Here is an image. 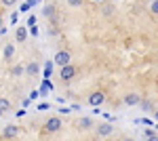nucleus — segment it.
Segmentation results:
<instances>
[{
    "mask_svg": "<svg viewBox=\"0 0 158 141\" xmlns=\"http://www.w3.org/2000/svg\"><path fill=\"white\" fill-rule=\"evenodd\" d=\"M63 129V122H61V118H57V116H51L47 122H44V131L47 133H57V131H61Z\"/></svg>",
    "mask_w": 158,
    "mask_h": 141,
    "instance_id": "nucleus-1",
    "label": "nucleus"
},
{
    "mask_svg": "<svg viewBox=\"0 0 158 141\" xmlns=\"http://www.w3.org/2000/svg\"><path fill=\"white\" fill-rule=\"evenodd\" d=\"M106 101V95L101 93V91H93V93L89 95V106H93V107H99L101 103Z\"/></svg>",
    "mask_w": 158,
    "mask_h": 141,
    "instance_id": "nucleus-2",
    "label": "nucleus"
},
{
    "mask_svg": "<svg viewBox=\"0 0 158 141\" xmlns=\"http://www.w3.org/2000/svg\"><path fill=\"white\" fill-rule=\"evenodd\" d=\"M70 59H72V57H70V53H68V51H59V53L53 57V63H57L59 68H63V65H68V63H70Z\"/></svg>",
    "mask_w": 158,
    "mask_h": 141,
    "instance_id": "nucleus-3",
    "label": "nucleus"
},
{
    "mask_svg": "<svg viewBox=\"0 0 158 141\" xmlns=\"http://www.w3.org/2000/svg\"><path fill=\"white\" fill-rule=\"evenodd\" d=\"M59 76L63 78V80H72L74 76H76V68H74L72 63H68V65H63V68H61Z\"/></svg>",
    "mask_w": 158,
    "mask_h": 141,
    "instance_id": "nucleus-4",
    "label": "nucleus"
},
{
    "mask_svg": "<svg viewBox=\"0 0 158 141\" xmlns=\"http://www.w3.org/2000/svg\"><path fill=\"white\" fill-rule=\"evenodd\" d=\"M112 131H114V126H112L110 122H103V124L97 126V135L99 137H108V135H112Z\"/></svg>",
    "mask_w": 158,
    "mask_h": 141,
    "instance_id": "nucleus-5",
    "label": "nucleus"
},
{
    "mask_svg": "<svg viewBox=\"0 0 158 141\" xmlns=\"http://www.w3.org/2000/svg\"><path fill=\"white\" fill-rule=\"evenodd\" d=\"M139 101H141V97H139L137 93H129V95H124V103H127V106H137Z\"/></svg>",
    "mask_w": 158,
    "mask_h": 141,
    "instance_id": "nucleus-6",
    "label": "nucleus"
},
{
    "mask_svg": "<svg viewBox=\"0 0 158 141\" xmlns=\"http://www.w3.org/2000/svg\"><path fill=\"white\" fill-rule=\"evenodd\" d=\"M17 135H19V129H17L15 124L4 126V137H6V139H13V137H17Z\"/></svg>",
    "mask_w": 158,
    "mask_h": 141,
    "instance_id": "nucleus-7",
    "label": "nucleus"
},
{
    "mask_svg": "<svg viewBox=\"0 0 158 141\" xmlns=\"http://www.w3.org/2000/svg\"><path fill=\"white\" fill-rule=\"evenodd\" d=\"M78 126H80V129H82V131L91 129V126H93V118H89V116L80 118V122H78Z\"/></svg>",
    "mask_w": 158,
    "mask_h": 141,
    "instance_id": "nucleus-8",
    "label": "nucleus"
},
{
    "mask_svg": "<svg viewBox=\"0 0 158 141\" xmlns=\"http://www.w3.org/2000/svg\"><path fill=\"white\" fill-rule=\"evenodd\" d=\"M27 38V30L25 27H17V42H23Z\"/></svg>",
    "mask_w": 158,
    "mask_h": 141,
    "instance_id": "nucleus-9",
    "label": "nucleus"
},
{
    "mask_svg": "<svg viewBox=\"0 0 158 141\" xmlns=\"http://www.w3.org/2000/svg\"><path fill=\"white\" fill-rule=\"evenodd\" d=\"M13 53H15V44H6V48H4V59H11Z\"/></svg>",
    "mask_w": 158,
    "mask_h": 141,
    "instance_id": "nucleus-10",
    "label": "nucleus"
},
{
    "mask_svg": "<svg viewBox=\"0 0 158 141\" xmlns=\"http://www.w3.org/2000/svg\"><path fill=\"white\" fill-rule=\"evenodd\" d=\"M25 72H27V74H38V72H40V68H38V63H30V65H27V68H23Z\"/></svg>",
    "mask_w": 158,
    "mask_h": 141,
    "instance_id": "nucleus-11",
    "label": "nucleus"
},
{
    "mask_svg": "<svg viewBox=\"0 0 158 141\" xmlns=\"http://www.w3.org/2000/svg\"><path fill=\"white\" fill-rule=\"evenodd\" d=\"M44 15H47V17H53V15H55V6H53V4H47V6H44Z\"/></svg>",
    "mask_w": 158,
    "mask_h": 141,
    "instance_id": "nucleus-12",
    "label": "nucleus"
},
{
    "mask_svg": "<svg viewBox=\"0 0 158 141\" xmlns=\"http://www.w3.org/2000/svg\"><path fill=\"white\" fill-rule=\"evenodd\" d=\"M9 107H11V103H9V99H4V97H2V99H0V112H6Z\"/></svg>",
    "mask_w": 158,
    "mask_h": 141,
    "instance_id": "nucleus-13",
    "label": "nucleus"
},
{
    "mask_svg": "<svg viewBox=\"0 0 158 141\" xmlns=\"http://www.w3.org/2000/svg\"><path fill=\"white\" fill-rule=\"evenodd\" d=\"M23 65H15V70H13V74H15V76H21V74H23Z\"/></svg>",
    "mask_w": 158,
    "mask_h": 141,
    "instance_id": "nucleus-14",
    "label": "nucleus"
},
{
    "mask_svg": "<svg viewBox=\"0 0 158 141\" xmlns=\"http://www.w3.org/2000/svg\"><path fill=\"white\" fill-rule=\"evenodd\" d=\"M150 11L154 13V15L158 13V2H156V0H152V4H150Z\"/></svg>",
    "mask_w": 158,
    "mask_h": 141,
    "instance_id": "nucleus-15",
    "label": "nucleus"
},
{
    "mask_svg": "<svg viewBox=\"0 0 158 141\" xmlns=\"http://www.w3.org/2000/svg\"><path fill=\"white\" fill-rule=\"evenodd\" d=\"M112 11H114L112 4H106V6H103V15H112Z\"/></svg>",
    "mask_w": 158,
    "mask_h": 141,
    "instance_id": "nucleus-16",
    "label": "nucleus"
},
{
    "mask_svg": "<svg viewBox=\"0 0 158 141\" xmlns=\"http://www.w3.org/2000/svg\"><path fill=\"white\" fill-rule=\"evenodd\" d=\"M68 4H70V6H80L82 0H68Z\"/></svg>",
    "mask_w": 158,
    "mask_h": 141,
    "instance_id": "nucleus-17",
    "label": "nucleus"
},
{
    "mask_svg": "<svg viewBox=\"0 0 158 141\" xmlns=\"http://www.w3.org/2000/svg\"><path fill=\"white\" fill-rule=\"evenodd\" d=\"M146 137H156V131H154V129H148L146 131Z\"/></svg>",
    "mask_w": 158,
    "mask_h": 141,
    "instance_id": "nucleus-18",
    "label": "nucleus"
},
{
    "mask_svg": "<svg viewBox=\"0 0 158 141\" xmlns=\"http://www.w3.org/2000/svg\"><path fill=\"white\" fill-rule=\"evenodd\" d=\"M139 103H141L143 110H152V103H148V101H139Z\"/></svg>",
    "mask_w": 158,
    "mask_h": 141,
    "instance_id": "nucleus-19",
    "label": "nucleus"
},
{
    "mask_svg": "<svg viewBox=\"0 0 158 141\" xmlns=\"http://www.w3.org/2000/svg\"><path fill=\"white\" fill-rule=\"evenodd\" d=\"M0 2H2V4H4V6H11V4H15V2H17V0H0Z\"/></svg>",
    "mask_w": 158,
    "mask_h": 141,
    "instance_id": "nucleus-20",
    "label": "nucleus"
},
{
    "mask_svg": "<svg viewBox=\"0 0 158 141\" xmlns=\"http://www.w3.org/2000/svg\"><path fill=\"white\" fill-rule=\"evenodd\" d=\"M34 23H36V17H34V15H32V17H30V19H27V25H30V27H34Z\"/></svg>",
    "mask_w": 158,
    "mask_h": 141,
    "instance_id": "nucleus-21",
    "label": "nucleus"
},
{
    "mask_svg": "<svg viewBox=\"0 0 158 141\" xmlns=\"http://www.w3.org/2000/svg\"><path fill=\"white\" fill-rule=\"evenodd\" d=\"M148 141H158V139L156 137H148Z\"/></svg>",
    "mask_w": 158,
    "mask_h": 141,
    "instance_id": "nucleus-22",
    "label": "nucleus"
},
{
    "mask_svg": "<svg viewBox=\"0 0 158 141\" xmlns=\"http://www.w3.org/2000/svg\"><path fill=\"white\" fill-rule=\"evenodd\" d=\"M122 141H135V139H131V137H124V139H122Z\"/></svg>",
    "mask_w": 158,
    "mask_h": 141,
    "instance_id": "nucleus-23",
    "label": "nucleus"
},
{
    "mask_svg": "<svg viewBox=\"0 0 158 141\" xmlns=\"http://www.w3.org/2000/svg\"><path fill=\"white\" fill-rule=\"evenodd\" d=\"M93 2H106V0H93Z\"/></svg>",
    "mask_w": 158,
    "mask_h": 141,
    "instance_id": "nucleus-24",
    "label": "nucleus"
},
{
    "mask_svg": "<svg viewBox=\"0 0 158 141\" xmlns=\"http://www.w3.org/2000/svg\"><path fill=\"white\" fill-rule=\"evenodd\" d=\"M0 27H2V17H0Z\"/></svg>",
    "mask_w": 158,
    "mask_h": 141,
    "instance_id": "nucleus-25",
    "label": "nucleus"
},
{
    "mask_svg": "<svg viewBox=\"0 0 158 141\" xmlns=\"http://www.w3.org/2000/svg\"><path fill=\"white\" fill-rule=\"evenodd\" d=\"M0 118H2V112H0Z\"/></svg>",
    "mask_w": 158,
    "mask_h": 141,
    "instance_id": "nucleus-26",
    "label": "nucleus"
}]
</instances>
